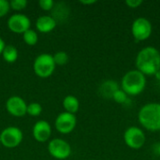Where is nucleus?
I'll return each instance as SVG.
<instances>
[{"mask_svg":"<svg viewBox=\"0 0 160 160\" xmlns=\"http://www.w3.org/2000/svg\"><path fill=\"white\" fill-rule=\"evenodd\" d=\"M4 60L8 63H14L18 59V50L12 45H6L2 52Z\"/></svg>","mask_w":160,"mask_h":160,"instance_id":"nucleus-16","label":"nucleus"},{"mask_svg":"<svg viewBox=\"0 0 160 160\" xmlns=\"http://www.w3.org/2000/svg\"><path fill=\"white\" fill-rule=\"evenodd\" d=\"M146 87V77L137 69L128 71L121 80V89L128 96H138Z\"/></svg>","mask_w":160,"mask_h":160,"instance_id":"nucleus-3","label":"nucleus"},{"mask_svg":"<svg viewBox=\"0 0 160 160\" xmlns=\"http://www.w3.org/2000/svg\"><path fill=\"white\" fill-rule=\"evenodd\" d=\"M158 154L160 155V144L158 145Z\"/></svg>","mask_w":160,"mask_h":160,"instance_id":"nucleus-27","label":"nucleus"},{"mask_svg":"<svg viewBox=\"0 0 160 160\" xmlns=\"http://www.w3.org/2000/svg\"><path fill=\"white\" fill-rule=\"evenodd\" d=\"M30 19L26 15L21 13L11 15L8 21L9 30L16 34H23L25 31L30 29Z\"/></svg>","mask_w":160,"mask_h":160,"instance_id":"nucleus-10","label":"nucleus"},{"mask_svg":"<svg viewBox=\"0 0 160 160\" xmlns=\"http://www.w3.org/2000/svg\"><path fill=\"white\" fill-rule=\"evenodd\" d=\"M55 66L52 55L49 53H42L35 59L33 68L37 76L40 78H48L52 75Z\"/></svg>","mask_w":160,"mask_h":160,"instance_id":"nucleus-4","label":"nucleus"},{"mask_svg":"<svg viewBox=\"0 0 160 160\" xmlns=\"http://www.w3.org/2000/svg\"><path fill=\"white\" fill-rule=\"evenodd\" d=\"M77 125L75 114L69 112H62L55 119V128L62 134H68L74 130Z\"/></svg>","mask_w":160,"mask_h":160,"instance_id":"nucleus-9","label":"nucleus"},{"mask_svg":"<svg viewBox=\"0 0 160 160\" xmlns=\"http://www.w3.org/2000/svg\"><path fill=\"white\" fill-rule=\"evenodd\" d=\"M82 4H83V5H92V4H95L97 1L96 0H82V1H80Z\"/></svg>","mask_w":160,"mask_h":160,"instance_id":"nucleus-25","label":"nucleus"},{"mask_svg":"<svg viewBox=\"0 0 160 160\" xmlns=\"http://www.w3.org/2000/svg\"><path fill=\"white\" fill-rule=\"evenodd\" d=\"M153 32L151 22L144 18H137L131 25V34L137 41H144L150 38Z\"/></svg>","mask_w":160,"mask_h":160,"instance_id":"nucleus-6","label":"nucleus"},{"mask_svg":"<svg viewBox=\"0 0 160 160\" xmlns=\"http://www.w3.org/2000/svg\"><path fill=\"white\" fill-rule=\"evenodd\" d=\"M138 119L142 127L149 131H160V103L151 102L143 105Z\"/></svg>","mask_w":160,"mask_h":160,"instance_id":"nucleus-2","label":"nucleus"},{"mask_svg":"<svg viewBox=\"0 0 160 160\" xmlns=\"http://www.w3.org/2000/svg\"><path fill=\"white\" fill-rule=\"evenodd\" d=\"M52 134V128L46 121H38L33 127V136L38 142H45Z\"/></svg>","mask_w":160,"mask_h":160,"instance_id":"nucleus-12","label":"nucleus"},{"mask_svg":"<svg viewBox=\"0 0 160 160\" xmlns=\"http://www.w3.org/2000/svg\"><path fill=\"white\" fill-rule=\"evenodd\" d=\"M38 4H39V7L41 8V9H43L45 11L52 10V9H53V7H54V3L52 0H40L38 2Z\"/></svg>","mask_w":160,"mask_h":160,"instance_id":"nucleus-22","label":"nucleus"},{"mask_svg":"<svg viewBox=\"0 0 160 160\" xmlns=\"http://www.w3.org/2000/svg\"><path fill=\"white\" fill-rule=\"evenodd\" d=\"M48 151L56 159H67L71 154V147L68 142L62 139H53L49 142Z\"/></svg>","mask_w":160,"mask_h":160,"instance_id":"nucleus-8","label":"nucleus"},{"mask_svg":"<svg viewBox=\"0 0 160 160\" xmlns=\"http://www.w3.org/2000/svg\"><path fill=\"white\" fill-rule=\"evenodd\" d=\"M63 106L67 112L75 114L79 111L80 102L75 96L68 95V96L65 97V98L63 100Z\"/></svg>","mask_w":160,"mask_h":160,"instance_id":"nucleus-15","label":"nucleus"},{"mask_svg":"<svg viewBox=\"0 0 160 160\" xmlns=\"http://www.w3.org/2000/svg\"><path fill=\"white\" fill-rule=\"evenodd\" d=\"M142 3H143L142 0H127L126 1V5L130 8H140L142 5Z\"/></svg>","mask_w":160,"mask_h":160,"instance_id":"nucleus-24","label":"nucleus"},{"mask_svg":"<svg viewBox=\"0 0 160 160\" xmlns=\"http://www.w3.org/2000/svg\"><path fill=\"white\" fill-rule=\"evenodd\" d=\"M52 57H53V61L55 65H58V66H64L68 62V55L66 52H63V51L57 52L56 53H54Z\"/></svg>","mask_w":160,"mask_h":160,"instance_id":"nucleus-19","label":"nucleus"},{"mask_svg":"<svg viewBox=\"0 0 160 160\" xmlns=\"http://www.w3.org/2000/svg\"><path fill=\"white\" fill-rule=\"evenodd\" d=\"M41 112H42V107L38 102H32L27 105L26 113L31 116H38L40 115Z\"/></svg>","mask_w":160,"mask_h":160,"instance_id":"nucleus-18","label":"nucleus"},{"mask_svg":"<svg viewBox=\"0 0 160 160\" xmlns=\"http://www.w3.org/2000/svg\"><path fill=\"white\" fill-rule=\"evenodd\" d=\"M6 108L11 115L16 117H22L26 114L27 104L22 98L18 96H12L7 100Z\"/></svg>","mask_w":160,"mask_h":160,"instance_id":"nucleus-11","label":"nucleus"},{"mask_svg":"<svg viewBox=\"0 0 160 160\" xmlns=\"http://www.w3.org/2000/svg\"><path fill=\"white\" fill-rule=\"evenodd\" d=\"M22 141V132L19 128L8 127L0 134V142L7 148L17 147Z\"/></svg>","mask_w":160,"mask_h":160,"instance_id":"nucleus-7","label":"nucleus"},{"mask_svg":"<svg viewBox=\"0 0 160 160\" xmlns=\"http://www.w3.org/2000/svg\"><path fill=\"white\" fill-rule=\"evenodd\" d=\"M112 99H113L116 103H119V104H125L127 103V101L128 100V95L124 92L121 88L118 89L112 96Z\"/></svg>","mask_w":160,"mask_h":160,"instance_id":"nucleus-20","label":"nucleus"},{"mask_svg":"<svg viewBox=\"0 0 160 160\" xmlns=\"http://www.w3.org/2000/svg\"><path fill=\"white\" fill-rule=\"evenodd\" d=\"M10 8L14 10H22L26 8L27 1L26 0H12L9 2Z\"/></svg>","mask_w":160,"mask_h":160,"instance_id":"nucleus-21","label":"nucleus"},{"mask_svg":"<svg viewBox=\"0 0 160 160\" xmlns=\"http://www.w3.org/2000/svg\"><path fill=\"white\" fill-rule=\"evenodd\" d=\"M56 23L52 16H40L36 22V27L41 33H50L55 28Z\"/></svg>","mask_w":160,"mask_h":160,"instance_id":"nucleus-13","label":"nucleus"},{"mask_svg":"<svg viewBox=\"0 0 160 160\" xmlns=\"http://www.w3.org/2000/svg\"><path fill=\"white\" fill-rule=\"evenodd\" d=\"M0 144H1V142H0Z\"/></svg>","mask_w":160,"mask_h":160,"instance_id":"nucleus-28","label":"nucleus"},{"mask_svg":"<svg viewBox=\"0 0 160 160\" xmlns=\"http://www.w3.org/2000/svg\"><path fill=\"white\" fill-rule=\"evenodd\" d=\"M9 2H8L7 0H0V18L7 15V13L9 11Z\"/></svg>","mask_w":160,"mask_h":160,"instance_id":"nucleus-23","label":"nucleus"},{"mask_svg":"<svg viewBox=\"0 0 160 160\" xmlns=\"http://www.w3.org/2000/svg\"><path fill=\"white\" fill-rule=\"evenodd\" d=\"M123 138L125 143L134 150L141 149L146 142V136L143 130L135 126L128 128L124 132Z\"/></svg>","mask_w":160,"mask_h":160,"instance_id":"nucleus-5","label":"nucleus"},{"mask_svg":"<svg viewBox=\"0 0 160 160\" xmlns=\"http://www.w3.org/2000/svg\"><path fill=\"white\" fill-rule=\"evenodd\" d=\"M5 46H6V44H5V42H4V40L0 38V54H2Z\"/></svg>","mask_w":160,"mask_h":160,"instance_id":"nucleus-26","label":"nucleus"},{"mask_svg":"<svg viewBox=\"0 0 160 160\" xmlns=\"http://www.w3.org/2000/svg\"><path fill=\"white\" fill-rule=\"evenodd\" d=\"M136 69L144 76L157 75L160 71V52L152 46L142 49L136 56Z\"/></svg>","mask_w":160,"mask_h":160,"instance_id":"nucleus-1","label":"nucleus"},{"mask_svg":"<svg viewBox=\"0 0 160 160\" xmlns=\"http://www.w3.org/2000/svg\"><path fill=\"white\" fill-rule=\"evenodd\" d=\"M22 38H23L24 42L30 46L36 45V43L38 40V37L37 32L35 30H32V29H28L27 31H25L22 34Z\"/></svg>","mask_w":160,"mask_h":160,"instance_id":"nucleus-17","label":"nucleus"},{"mask_svg":"<svg viewBox=\"0 0 160 160\" xmlns=\"http://www.w3.org/2000/svg\"><path fill=\"white\" fill-rule=\"evenodd\" d=\"M118 89H120V87L117 84V82L112 80H109V81H105L101 83V85L99 87V93H100L101 97H103L104 98H112L113 94Z\"/></svg>","mask_w":160,"mask_h":160,"instance_id":"nucleus-14","label":"nucleus"}]
</instances>
